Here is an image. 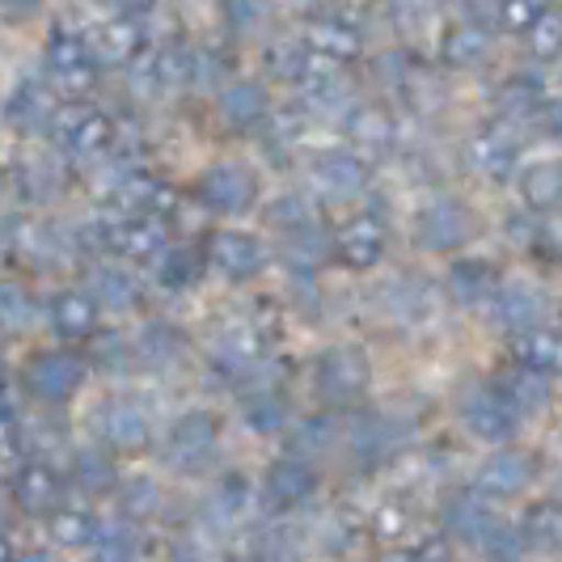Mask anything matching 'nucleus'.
<instances>
[{
    "mask_svg": "<svg viewBox=\"0 0 562 562\" xmlns=\"http://www.w3.org/2000/svg\"><path fill=\"white\" fill-rule=\"evenodd\" d=\"M541 4H546V0H512V18H516V22H529V18H537Z\"/></svg>",
    "mask_w": 562,
    "mask_h": 562,
    "instance_id": "obj_1",
    "label": "nucleus"
},
{
    "mask_svg": "<svg viewBox=\"0 0 562 562\" xmlns=\"http://www.w3.org/2000/svg\"><path fill=\"white\" fill-rule=\"evenodd\" d=\"M541 47H562V18L546 22V30H541Z\"/></svg>",
    "mask_w": 562,
    "mask_h": 562,
    "instance_id": "obj_2",
    "label": "nucleus"
}]
</instances>
